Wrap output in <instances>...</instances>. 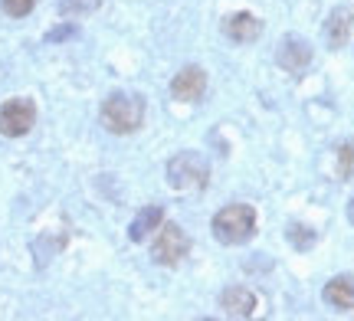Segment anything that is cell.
<instances>
[{"label": "cell", "instance_id": "cell-10", "mask_svg": "<svg viewBox=\"0 0 354 321\" xmlns=\"http://www.w3.org/2000/svg\"><path fill=\"white\" fill-rule=\"evenodd\" d=\"M322 298L328 302L331 309H338V311H354V279H348V275H338V279H331V282L325 285Z\"/></svg>", "mask_w": 354, "mask_h": 321}, {"label": "cell", "instance_id": "cell-12", "mask_svg": "<svg viewBox=\"0 0 354 321\" xmlns=\"http://www.w3.org/2000/svg\"><path fill=\"white\" fill-rule=\"evenodd\" d=\"M348 33H351V13L348 10H331V17L325 20V43L331 50H342L348 43Z\"/></svg>", "mask_w": 354, "mask_h": 321}, {"label": "cell", "instance_id": "cell-17", "mask_svg": "<svg viewBox=\"0 0 354 321\" xmlns=\"http://www.w3.org/2000/svg\"><path fill=\"white\" fill-rule=\"evenodd\" d=\"M73 33H76L73 26H66V30H53V33H50V39H66V37H73Z\"/></svg>", "mask_w": 354, "mask_h": 321}, {"label": "cell", "instance_id": "cell-2", "mask_svg": "<svg viewBox=\"0 0 354 321\" xmlns=\"http://www.w3.org/2000/svg\"><path fill=\"white\" fill-rule=\"evenodd\" d=\"M210 230L223 246H240L256 233V210L250 204H227L216 210Z\"/></svg>", "mask_w": 354, "mask_h": 321}, {"label": "cell", "instance_id": "cell-4", "mask_svg": "<svg viewBox=\"0 0 354 321\" xmlns=\"http://www.w3.org/2000/svg\"><path fill=\"white\" fill-rule=\"evenodd\" d=\"M187 253H190V240L177 223L158 226V240H154V246H151V259L158 266H180Z\"/></svg>", "mask_w": 354, "mask_h": 321}, {"label": "cell", "instance_id": "cell-11", "mask_svg": "<svg viewBox=\"0 0 354 321\" xmlns=\"http://www.w3.org/2000/svg\"><path fill=\"white\" fill-rule=\"evenodd\" d=\"M161 220H165V210H161V206H145V210H138V217L131 220V226H128L131 243H145V240L161 226Z\"/></svg>", "mask_w": 354, "mask_h": 321}, {"label": "cell", "instance_id": "cell-9", "mask_svg": "<svg viewBox=\"0 0 354 321\" xmlns=\"http://www.w3.org/2000/svg\"><path fill=\"white\" fill-rule=\"evenodd\" d=\"M256 305H259V298L250 292V289H243V285H233L227 292H220V309L233 315V318H250L256 315Z\"/></svg>", "mask_w": 354, "mask_h": 321}, {"label": "cell", "instance_id": "cell-5", "mask_svg": "<svg viewBox=\"0 0 354 321\" xmlns=\"http://www.w3.org/2000/svg\"><path fill=\"white\" fill-rule=\"evenodd\" d=\"M37 125V105L30 99H10L0 105V135L7 138H24Z\"/></svg>", "mask_w": 354, "mask_h": 321}, {"label": "cell", "instance_id": "cell-3", "mask_svg": "<svg viewBox=\"0 0 354 321\" xmlns=\"http://www.w3.org/2000/svg\"><path fill=\"white\" fill-rule=\"evenodd\" d=\"M210 180V167L197 151H180L167 161V184L174 191H203Z\"/></svg>", "mask_w": 354, "mask_h": 321}, {"label": "cell", "instance_id": "cell-7", "mask_svg": "<svg viewBox=\"0 0 354 321\" xmlns=\"http://www.w3.org/2000/svg\"><path fill=\"white\" fill-rule=\"evenodd\" d=\"M276 59H279V66H282L286 72L302 76L305 69H308V63H312V46H308L302 37H286L282 43H279Z\"/></svg>", "mask_w": 354, "mask_h": 321}, {"label": "cell", "instance_id": "cell-16", "mask_svg": "<svg viewBox=\"0 0 354 321\" xmlns=\"http://www.w3.org/2000/svg\"><path fill=\"white\" fill-rule=\"evenodd\" d=\"M0 3H3V10L10 13V17H26V13L33 10L37 0H0Z\"/></svg>", "mask_w": 354, "mask_h": 321}, {"label": "cell", "instance_id": "cell-6", "mask_svg": "<svg viewBox=\"0 0 354 321\" xmlns=\"http://www.w3.org/2000/svg\"><path fill=\"white\" fill-rule=\"evenodd\" d=\"M203 92H207V72L201 66H184L171 82V95L177 102H201Z\"/></svg>", "mask_w": 354, "mask_h": 321}, {"label": "cell", "instance_id": "cell-1", "mask_svg": "<svg viewBox=\"0 0 354 321\" xmlns=\"http://www.w3.org/2000/svg\"><path fill=\"white\" fill-rule=\"evenodd\" d=\"M102 125L112 135H131L145 125V99L131 92H115L102 102Z\"/></svg>", "mask_w": 354, "mask_h": 321}, {"label": "cell", "instance_id": "cell-14", "mask_svg": "<svg viewBox=\"0 0 354 321\" xmlns=\"http://www.w3.org/2000/svg\"><path fill=\"white\" fill-rule=\"evenodd\" d=\"M102 0H59V13L63 17H86V13L99 10Z\"/></svg>", "mask_w": 354, "mask_h": 321}, {"label": "cell", "instance_id": "cell-8", "mask_svg": "<svg viewBox=\"0 0 354 321\" xmlns=\"http://www.w3.org/2000/svg\"><path fill=\"white\" fill-rule=\"evenodd\" d=\"M223 33L233 43H253V39L263 37V20L253 17V13H233V17L223 20Z\"/></svg>", "mask_w": 354, "mask_h": 321}, {"label": "cell", "instance_id": "cell-13", "mask_svg": "<svg viewBox=\"0 0 354 321\" xmlns=\"http://www.w3.org/2000/svg\"><path fill=\"white\" fill-rule=\"evenodd\" d=\"M286 236H289V243L295 246V249H312L315 246V230L312 226H302V223H289V230H286Z\"/></svg>", "mask_w": 354, "mask_h": 321}, {"label": "cell", "instance_id": "cell-18", "mask_svg": "<svg viewBox=\"0 0 354 321\" xmlns=\"http://www.w3.org/2000/svg\"><path fill=\"white\" fill-rule=\"evenodd\" d=\"M348 220H351V226H354V197H351V204H348Z\"/></svg>", "mask_w": 354, "mask_h": 321}, {"label": "cell", "instance_id": "cell-15", "mask_svg": "<svg viewBox=\"0 0 354 321\" xmlns=\"http://www.w3.org/2000/svg\"><path fill=\"white\" fill-rule=\"evenodd\" d=\"M338 174H342V180L354 177V144H342L338 148Z\"/></svg>", "mask_w": 354, "mask_h": 321}]
</instances>
